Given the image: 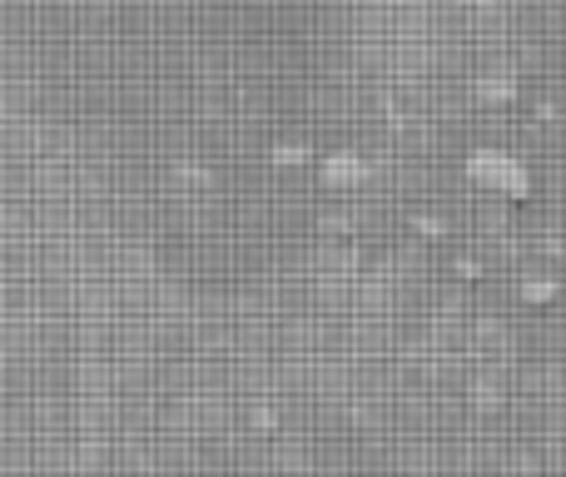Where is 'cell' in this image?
Returning <instances> with one entry per match:
<instances>
[{
    "mask_svg": "<svg viewBox=\"0 0 566 477\" xmlns=\"http://www.w3.org/2000/svg\"><path fill=\"white\" fill-rule=\"evenodd\" d=\"M462 174H467L477 189H492V194L507 199V204H527V199L537 194V179H532L527 159H517L512 150H502V145H477V150H467Z\"/></svg>",
    "mask_w": 566,
    "mask_h": 477,
    "instance_id": "1",
    "label": "cell"
},
{
    "mask_svg": "<svg viewBox=\"0 0 566 477\" xmlns=\"http://www.w3.org/2000/svg\"><path fill=\"white\" fill-rule=\"evenodd\" d=\"M318 179L328 189H363L373 179V159L358 155V150H333V155L318 159Z\"/></svg>",
    "mask_w": 566,
    "mask_h": 477,
    "instance_id": "2",
    "label": "cell"
},
{
    "mask_svg": "<svg viewBox=\"0 0 566 477\" xmlns=\"http://www.w3.org/2000/svg\"><path fill=\"white\" fill-rule=\"evenodd\" d=\"M472 95H477L482 105H492V110H512V105L522 100V80H517L512 70H487V75L472 80Z\"/></svg>",
    "mask_w": 566,
    "mask_h": 477,
    "instance_id": "3",
    "label": "cell"
},
{
    "mask_svg": "<svg viewBox=\"0 0 566 477\" xmlns=\"http://www.w3.org/2000/svg\"><path fill=\"white\" fill-rule=\"evenodd\" d=\"M517 294H522V304H532V309H547V304H557V299H562V279L532 274V279H522V284H517Z\"/></svg>",
    "mask_w": 566,
    "mask_h": 477,
    "instance_id": "4",
    "label": "cell"
},
{
    "mask_svg": "<svg viewBox=\"0 0 566 477\" xmlns=\"http://www.w3.org/2000/svg\"><path fill=\"white\" fill-rule=\"evenodd\" d=\"M408 229H413L418 239H447V234H452V224H447V219H437V214H413V219H408Z\"/></svg>",
    "mask_w": 566,
    "mask_h": 477,
    "instance_id": "5",
    "label": "cell"
},
{
    "mask_svg": "<svg viewBox=\"0 0 566 477\" xmlns=\"http://www.w3.org/2000/svg\"><path fill=\"white\" fill-rule=\"evenodd\" d=\"M269 159H274L279 169H298V164L308 159V150H303V145H274V150H269Z\"/></svg>",
    "mask_w": 566,
    "mask_h": 477,
    "instance_id": "6",
    "label": "cell"
},
{
    "mask_svg": "<svg viewBox=\"0 0 566 477\" xmlns=\"http://www.w3.org/2000/svg\"><path fill=\"white\" fill-rule=\"evenodd\" d=\"M472 408H477V413H487V408H497V388H487V383H477V388H472Z\"/></svg>",
    "mask_w": 566,
    "mask_h": 477,
    "instance_id": "7",
    "label": "cell"
},
{
    "mask_svg": "<svg viewBox=\"0 0 566 477\" xmlns=\"http://www.w3.org/2000/svg\"><path fill=\"white\" fill-rule=\"evenodd\" d=\"M452 269H457L462 279H482V264H477V259H457Z\"/></svg>",
    "mask_w": 566,
    "mask_h": 477,
    "instance_id": "8",
    "label": "cell"
}]
</instances>
